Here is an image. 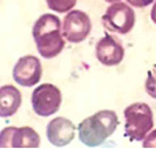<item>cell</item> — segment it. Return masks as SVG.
I'll list each match as a JSON object with an SVG mask.
<instances>
[{
    "label": "cell",
    "mask_w": 156,
    "mask_h": 149,
    "mask_svg": "<svg viewBox=\"0 0 156 149\" xmlns=\"http://www.w3.org/2000/svg\"><path fill=\"white\" fill-rule=\"evenodd\" d=\"M75 129V126L70 120L59 116L47 125V139L55 147H65L74 140Z\"/></svg>",
    "instance_id": "30bf717a"
},
{
    "label": "cell",
    "mask_w": 156,
    "mask_h": 149,
    "mask_svg": "<svg viewBox=\"0 0 156 149\" xmlns=\"http://www.w3.org/2000/svg\"><path fill=\"white\" fill-rule=\"evenodd\" d=\"M106 1H107V2H112V4H113V2H117V1H120V0H106Z\"/></svg>",
    "instance_id": "e0dca14e"
},
{
    "label": "cell",
    "mask_w": 156,
    "mask_h": 149,
    "mask_svg": "<svg viewBox=\"0 0 156 149\" xmlns=\"http://www.w3.org/2000/svg\"><path fill=\"white\" fill-rule=\"evenodd\" d=\"M127 1H128L129 5H132L134 7L143 8L149 6V5H151L154 0H127Z\"/></svg>",
    "instance_id": "9a60e30c"
},
{
    "label": "cell",
    "mask_w": 156,
    "mask_h": 149,
    "mask_svg": "<svg viewBox=\"0 0 156 149\" xmlns=\"http://www.w3.org/2000/svg\"><path fill=\"white\" fill-rule=\"evenodd\" d=\"M40 136L31 127H7L0 133L1 148H38Z\"/></svg>",
    "instance_id": "52a82bcc"
},
{
    "label": "cell",
    "mask_w": 156,
    "mask_h": 149,
    "mask_svg": "<svg viewBox=\"0 0 156 149\" xmlns=\"http://www.w3.org/2000/svg\"><path fill=\"white\" fill-rule=\"evenodd\" d=\"M150 18H151L153 23L156 24V1L154 2V5H153V9H151V12H150Z\"/></svg>",
    "instance_id": "2e32d148"
},
{
    "label": "cell",
    "mask_w": 156,
    "mask_h": 149,
    "mask_svg": "<svg viewBox=\"0 0 156 149\" xmlns=\"http://www.w3.org/2000/svg\"><path fill=\"white\" fill-rule=\"evenodd\" d=\"M31 101L34 113L47 118L60 109L62 102L61 90L52 83H42L33 90Z\"/></svg>",
    "instance_id": "277c9868"
},
{
    "label": "cell",
    "mask_w": 156,
    "mask_h": 149,
    "mask_svg": "<svg viewBox=\"0 0 156 149\" xmlns=\"http://www.w3.org/2000/svg\"><path fill=\"white\" fill-rule=\"evenodd\" d=\"M144 88L149 96H151L153 99H156V63H154L151 66V68L148 71Z\"/></svg>",
    "instance_id": "4fadbf2b"
},
{
    "label": "cell",
    "mask_w": 156,
    "mask_h": 149,
    "mask_svg": "<svg viewBox=\"0 0 156 149\" xmlns=\"http://www.w3.org/2000/svg\"><path fill=\"white\" fill-rule=\"evenodd\" d=\"M42 75V67L39 58L25 55L20 58L13 67V79L18 85L32 87L38 85Z\"/></svg>",
    "instance_id": "ba28073f"
},
{
    "label": "cell",
    "mask_w": 156,
    "mask_h": 149,
    "mask_svg": "<svg viewBox=\"0 0 156 149\" xmlns=\"http://www.w3.org/2000/svg\"><path fill=\"white\" fill-rule=\"evenodd\" d=\"M92 31V21L89 16L80 9H72L63 18V38L72 44H79L87 39Z\"/></svg>",
    "instance_id": "8992f818"
},
{
    "label": "cell",
    "mask_w": 156,
    "mask_h": 149,
    "mask_svg": "<svg viewBox=\"0 0 156 149\" xmlns=\"http://www.w3.org/2000/svg\"><path fill=\"white\" fill-rule=\"evenodd\" d=\"M32 34L39 54L45 59L55 58L62 52L65 38L60 19L54 14H42L35 21Z\"/></svg>",
    "instance_id": "6da1fadb"
},
{
    "label": "cell",
    "mask_w": 156,
    "mask_h": 149,
    "mask_svg": "<svg viewBox=\"0 0 156 149\" xmlns=\"http://www.w3.org/2000/svg\"><path fill=\"white\" fill-rule=\"evenodd\" d=\"M21 93L14 86L6 85L0 88V116L9 118L14 115L21 106Z\"/></svg>",
    "instance_id": "8fae6325"
},
{
    "label": "cell",
    "mask_w": 156,
    "mask_h": 149,
    "mask_svg": "<svg viewBox=\"0 0 156 149\" xmlns=\"http://www.w3.org/2000/svg\"><path fill=\"white\" fill-rule=\"evenodd\" d=\"M95 56L105 66H116L125 58V48L116 37L106 34L96 44Z\"/></svg>",
    "instance_id": "9c48e42d"
},
{
    "label": "cell",
    "mask_w": 156,
    "mask_h": 149,
    "mask_svg": "<svg viewBox=\"0 0 156 149\" xmlns=\"http://www.w3.org/2000/svg\"><path fill=\"white\" fill-rule=\"evenodd\" d=\"M78 0H46L49 9L58 13H66L73 9Z\"/></svg>",
    "instance_id": "7c38bea8"
},
{
    "label": "cell",
    "mask_w": 156,
    "mask_h": 149,
    "mask_svg": "<svg viewBox=\"0 0 156 149\" xmlns=\"http://www.w3.org/2000/svg\"><path fill=\"white\" fill-rule=\"evenodd\" d=\"M102 24L106 30L110 32L127 34L135 25V12L125 2H113L102 16Z\"/></svg>",
    "instance_id": "5b68a950"
},
{
    "label": "cell",
    "mask_w": 156,
    "mask_h": 149,
    "mask_svg": "<svg viewBox=\"0 0 156 149\" xmlns=\"http://www.w3.org/2000/svg\"><path fill=\"white\" fill-rule=\"evenodd\" d=\"M143 148H155L156 149V129H153L148 133V135L143 139L142 142Z\"/></svg>",
    "instance_id": "5bb4252c"
},
{
    "label": "cell",
    "mask_w": 156,
    "mask_h": 149,
    "mask_svg": "<svg viewBox=\"0 0 156 149\" xmlns=\"http://www.w3.org/2000/svg\"><path fill=\"white\" fill-rule=\"evenodd\" d=\"M119 123V116L114 110H99L79 123V139L87 147H98L115 133Z\"/></svg>",
    "instance_id": "7a4b0ae2"
},
{
    "label": "cell",
    "mask_w": 156,
    "mask_h": 149,
    "mask_svg": "<svg viewBox=\"0 0 156 149\" xmlns=\"http://www.w3.org/2000/svg\"><path fill=\"white\" fill-rule=\"evenodd\" d=\"M125 136L132 142L143 141L154 127L153 110L147 103L136 102L129 105L123 112Z\"/></svg>",
    "instance_id": "3957f363"
}]
</instances>
